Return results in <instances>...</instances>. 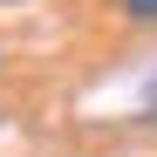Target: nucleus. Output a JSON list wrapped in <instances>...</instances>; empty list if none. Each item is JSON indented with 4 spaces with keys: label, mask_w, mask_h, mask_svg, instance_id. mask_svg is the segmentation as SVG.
I'll list each match as a JSON object with an SVG mask.
<instances>
[{
    "label": "nucleus",
    "mask_w": 157,
    "mask_h": 157,
    "mask_svg": "<svg viewBox=\"0 0 157 157\" xmlns=\"http://www.w3.org/2000/svg\"><path fill=\"white\" fill-rule=\"evenodd\" d=\"M123 14L130 21H157V0H123Z\"/></svg>",
    "instance_id": "1"
},
{
    "label": "nucleus",
    "mask_w": 157,
    "mask_h": 157,
    "mask_svg": "<svg viewBox=\"0 0 157 157\" xmlns=\"http://www.w3.org/2000/svg\"><path fill=\"white\" fill-rule=\"evenodd\" d=\"M150 116H157V96H150Z\"/></svg>",
    "instance_id": "2"
},
{
    "label": "nucleus",
    "mask_w": 157,
    "mask_h": 157,
    "mask_svg": "<svg viewBox=\"0 0 157 157\" xmlns=\"http://www.w3.org/2000/svg\"><path fill=\"white\" fill-rule=\"evenodd\" d=\"M0 7H7V0H0Z\"/></svg>",
    "instance_id": "3"
}]
</instances>
